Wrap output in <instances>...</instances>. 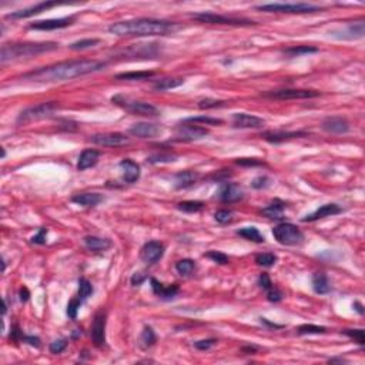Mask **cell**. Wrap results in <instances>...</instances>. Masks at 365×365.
<instances>
[{
  "instance_id": "cell-1",
  "label": "cell",
  "mask_w": 365,
  "mask_h": 365,
  "mask_svg": "<svg viewBox=\"0 0 365 365\" xmlns=\"http://www.w3.org/2000/svg\"><path fill=\"white\" fill-rule=\"evenodd\" d=\"M104 67H106V63L98 62V60H71V62L57 63V64H52V66L26 73L23 74V79L39 81V83H54V81L71 80L76 77L91 74L103 70Z\"/></svg>"
},
{
  "instance_id": "cell-2",
  "label": "cell",
  "mask_w": 365,
  "mask_h": 365,
  "mask_svg": "<svg viewBox=\"0 0 365 365\" xmlns=\"http://www.w3.org/2000/svg\"><path fill=\"white\" fill-rule=\"evenodd\" d=\"M178 29L177 23L160 19H132L116 22L108 26L111 35L120 36H167L174 33Z\"/></svg>"
},
{
  "instance_id": "cell-3",
  "label": "cell",
  "mask_w": 365,
  "mask_h": 365,
  "mask_svg": "<svg viewBox=\"0 0 365 365\" xmlns=\"http://www.w3.org/2000/svg\"><path fill=\"white\" fill-rule=\"evenodd\" d=\"M59 49V43L54 42H43V43H10V45L2 46L0 53V62L8 63L16 59H26V57H35L37 54L53 52Z\"/></svg>"
},
{
  "instance_id": "cell-4",
  "label": "cell",
  "mask_w": 365,
  "mask_h": 365,
  "mask_svg": "<svg viewBox=\"0 0 365 365\" xmlns=\"http://www.w3.org/2000/svg\"><path fill=\"white\" fill-rule=\"evenodd\" d=\"M111 101L116 104V106L121 107L123 110L136 114V116H146V117H154L160 114V110L156 106H153L150 103H146V101H139V100H133L130 97H126V96H114L111 97Z\"/></svg>"
},
{
  "instance_id": "cell-5",
  "label": "cell",
  "mask_w": 365,
  "mask_h": 365,
  "mask_svg": "<svg viewBox=\"0 0 365 365\" xmlns=\"http://www.w3.org/2000/svg\"><path fill=\"white\" fill-rule=\"evenodd\" d=\"M59 103L57 101H47V103H40L36 106H30L25 108L18 117L19 125H26V123H32V121H37L46 117H50L54 111L59 110Z\"/></svg>"
},
{
  "instance_id": "cell-6",
  "label": "cell",
  "mask_w": 365,
  "mask_h": 365,
  "mask_svg": "<svg viewBox=\"0 0 365 365\" xmlns=\"http://www.w3.org/2000/svg\"><path fill=\"white\" fill-rule=\"evenodd\" d=\"M257 9L268 13H291V15H304V13H314L320 12L321 8L308 5V3H270V5H260Z\"/></svg>"
},
{
  "instance_id": "cell-7",
  "label": "cell",
  "mask_w": 365,
  "mask_h": 365,
  "mask_svg": "<svg viewBox=\"0 0 365 365\" xmlns=\"http://www.w3.org/2000/svg\"><path fill=\"white\" fill-rule=\"evenodd\" d=\"M273 235L277 242L283 246H297L301 244L304 240V234L301 230L290 223H281L273 228Z\"/></svg>"
},
{
  "instance_id": "cell-8",
  "label": "cell",
  "mask_w": 365,
  "mask_h": 365,
  "mask_svg": "<svg viewBox=\"0 0 365 365\" xmlns=\"http://www.w3.org/2000/svg\"><path fill=\"white\" fill-rule=\"evenodd\" d=\"M191 18L194 20L201 22V23H208V25H228V26H253V25H256V22L249 20V19L228 18V16L215 15V13H211V12L193 13Z\"/></svg>"
},
{
  "instance_id": "cell-9",
  "label": "cell",
  "mask_w": 365,
  "mask_h": 365,
  "mask_svg": "<svg viewBox=\"0 0 365 365\" xmlns=\"http://www.w3.org/2000/svg\"><path fill=\"white\" fill-rule=\"evenodd\" d=\"M321 93L317 90L307 89H283L276 91H268L264 96L276 100H301V98L318 97Z\"/></svg>"
},
{
  "instance_id": "cell-10",
  "label": "cell",
  "mask_w": 365,
  "mask_h": 365,
  "mask_svg": "<svg viewBox=\"0 0 365 365\" xmlns=\"http://www.w3.org/2000/svg\"><path fill=\"white\" fill-rule=\"evenodd\" d=\"M208 134V130L203 126L190 125V123H183L176 129V137L181 142H194L200 140Z\"/></svg>"
},
{
  "instance_id": "cell-11",
  "label": "cell",
  "mask_w": 365,
  "mask_h": 365,
  "mask_svg": "<svg viewBox=\"0 0 365 365\" xmlns=\"http://www.w3.org/2000/svg\"><path fill=\"white\" fill-rule=\"evenodd\" d=\"M106 321L107 314L103 310L98 311L94 315V320H93V325H91V339H93V344L98 348L104 347V344H106Z\"/></svg>"
},
{
  "instance_id": "cell-12",
  "label": "cell",
  "mask_w": 365,
  "mask_h": 365,
  "mask_svg": "<svg viewBox=\"0 0 365 365\" xmlns=\"http://www.w3.org/2000/svg\"><path fill=\"white\" fill-rule=\"evenodd\" d=\"M90 142L103 147H120L129 144V137L123 133H98L91 136Z\"/></svg>"
},
{
  "instance_id": "cell-13",
  "label": "cell",
  "mask_w": 365,
  "mask_h": 365,
  "mask_svg": "<svg viewBox=\"0 0 365 365\" xmlns=\"http://www.w3.org/2000/svg\"><path fill=\"white\" fill-rule=\"evenodd\" d=\"M76 16H69V18H60V19H49V20H37L35 23H32L29 29L32 30H42V32H49V30H57V29H63V27L70 26L74 23Z\"/></svg>"
},
{
  "instance_id": "cell-14",
  "label": "cell",
  "mask_w": 365,
  "mask_h": 365,
  "mask_svg": "<svg viewBox=\"0 0 365 365\" xmlns=\"http://www.w3.org/2000/svg\"><path fill=\"white\" fill-rule=\"evenodd\" d=\"M164 256V246L160 241H149L143 246L140 257L146 264H156Z\"/></svg>"
},
{
  "instance_id": "cell-15",
  "label": "cell",
  "mask_w": 365,
  "mask_h": 365,
  "mask_svg": "<svg viewBox=\"0 0 365 365\" xmlns=\"http://www.w3.org/2000/svg\"><path fill=\"white\" fill-rule=\"evenodd\" d=\"M218 198H220L221 203L232 204V203H237V201L244 198V191L238 184L224 183L223 186L220 187V191H218Z\"/></svg>"
},
{
  "instance_id": "cell-16",
  "label": "cell",
  "mask_w": 365,
  "mask_h": 365,
  "mask_svg": "<svg viewBox=\"0 0 365 365\" xmlns=\"http://www.w3.org/2000/svg\"><path fill=\"white\" fill-rule=\"evenodd\" d=\"M266 123L264 118L247 113H235L232 116V126L237 129H260Z\"/></svg>"
},
{
  "instance_id": "cell-17",
  "label": "cell",
  "mask_w": 365,
  "mask_h": 365,
  "mask_svg": "<svg viewBox=\"0 0 365 365\" xmlns=\"http://www.w3.org/2000/svg\"><path fill=\"white\" fill-rule=\"evenodd\" d=\"M161 132L160 126L154 125V123H136L130 129L129 133L139 137V139H154L156 136H159Z\"/></svg>"
},
{
  "instance_id": "cell-18",
  "label": "cell",
  "mask_w": 365,
  "mask_h": 365,
  "mask_svg": "<svg viewBox=\"0 0 365 365\" xmlns=\"http://www.w3.org/2000/svg\"><path fill=\"white\" fill-rule=\"evenodd\" d=\"M59 3L57 2H42V3H37L35 6L32 8H27V9L23 10H18V12H13V13H9L6 19H27L35 16V15H39L42 12H46L47 9L50 8H54L57 6Z\"/></svg>"
},
{
  "instance_id": "cell-19",
  "label": "cell",
  "mask_w": 365,
  "mask_h": 365,
  "mask_svg": "<svg viewBox=\"0 0 365 365\" xmlns=\"http://www.w3.org/2000/svg\"><path fill=\"white\" fill-rule=\"evenodd\" d=\"M322 130L331 134H345L349 130V123L344 117H327L321 123Z\"/></svg>"
},
{
  "instance_id": "cell-20",
  "label": "cell",
  "mask_w": 365,
  "mask_h": 365,
  "mask_svg": "<svg viewBox=\"0 0 365 365\" xmlns=\"http://www.w3.org/2000/svg\"><path fill=\"white\" fill-rule=\"evenodd\" d=\"M304 136H307V133H304V132H283V130H277V132H266V133L261 134V137H263L266 142L273 143V144L288 142V140L298 139V137H304Z\"/></svg>"
},
{
  "instance_id": "cell-21",
  "label": "cell",
  "mask_w": 365,
  "mask_h": 365,
  "mask_svg": "<svg viewBox=\"0 0 365 365\" xmlns=\"http://www.w3.org/2000/svg\"><path fill=\"white\" fill-rule=\"evenodd\" d=\"M342 213V208L337 204H324L321 205L320 208H317L314 213L310 215L304 217V223H311V221H317L320 218H325V217H331V215H337V214Z\"/></svg>"
},
{
  "instance_id": "cell-22",
  "label": "cell",
  "mask_w": 365,
  "mask_h": 365,
  "mask_svg": "<svg viewBox=\"0 0 365 365\" xmlns=\"http://www.w3.org/2000/svg\"><path fill=\"white\" fill-rule=\"evenodd\" d=\"M120 169L123 170V180L129 184L136 183L140 178V166L132 159H125L120 161Z\"/></svg>"
},
{
  "instance_id": "cell-23",
  "label": "cell",
  "mask_w": 365,
  "mask_h": 365,
  "mask_svg": "<svg viewBox=\"0 0 365 365\" xmlns=\"http://www.w3.org/2000/svg\"><path fill=\"white\" fill-rule=\"evenodd\" d=\"M103 200H104V197L98 193H81V194H76L71 197V203L86 207V208H93L100 204Z\"/></svg>"
},
{
  "instance_id": "cell-24",
  "label": "cell",
  "mask_w": 365,
  "mask_h": 365,
  "mask_svg": "<svg viewBox=\"0 0 365 365\" xmlns=\"http://www.w3.org/2000/svg\"><path fill=\"white\" fill-rule=\"evenodd\" d=\"M152 288H153V293L157 295V297H160L161 300H171V298H174L177 293L180 291V288H178L177 284H173V285H163L161 283H159L156 278H152Z\"/></svg>"
},
{
  "instance_id": "cell-25",
  "label": "cell",
  "mask_w": 365,
  "mask_h": 365,
  "mask_svg": "<svg viewBox=\"0 0 365 365\" xmlns=\"http://www.w3.org/2000/svg\"><path fill=\"white\" fill-rule=\"evenodd\" d=\"M98 157H100V153L97 150H93V149H87L81 153L79 161H77V170L79 171H84V170L91 169L97 164Z\"/></svg>"
},
{
  "instance_id": "cell-26",
  "label": "cell",
  "mask_w": 365,
  "mask_h": 365,
  "mask_svg": "<svg viewBox=\"0 0 365 365\" xmlns=\"http://www.w3.org/2000/svg\"><path fill=\"white\" fill-rule=\"evenodd\" d=\"M83 242L86 246V249H89L90 251H94V253H103L110 249L113 244L111 241L107 240V238H100L96 235H87L83 238Z\"/></svg>"
},
{
  "instance_id": "cell-27",
  "label": "cell",
  "mask_w": 365,
  "mask_h": 365,
  "mask_svg": "<svg viewBox=\"0 0 365 365\" xmlns=\"http://www.w3.org/2000/svg\"><path fill=\"white\" fill-rule=\"evenodd\" d=\"M198 173L196 171H181V173H178L176 174V177H174V186L176 188H188L191 187V186H194L197 181H198Z\"/></svg>"
},
{
  "instance_id": "cell-28",
  "label": "cell",
  "mask_w": 365,
  "mask_h": 365,
  "mask_svg": "<svg viewBox=\"0 0 365 365\" xmlns=\"http://www.w3.org/2000/svg\"><path fill=\"white\" fill-rule=\"evenodd\" d=\"M312 290L320 295L328 294L331 291V284L328 277L325 276L324 273H315L312 276Z\"/></svg>"
},
{
  "instance_id": "cell-29",
  "label": "cell",
  "mask_w": 365,
  "mask_h": 365,
  "mask_svg": "<svg viewBox=\"0 0 365 365\" xmlns=\"http://www.w3.org/2000/svg\"><path fill=\"white\" fill-rule=\"evenodd\" d=\"M285 210V203L281 201V200H274L273 203L263 208L261 210V214L266 215L267 218H271V220H281L283 218V214H284Z\"/></svg>"
},
{
  "instance_id": "cell-30",
  "label": "cell",
  "mask_w": 365,
  "mask_h": 365,
  "mask_svg": "<svg viewBox=\"0 0 365 365\" xmlns=\"http://www.w3.org/2000/svg\"><path fill=\"white\" fill-rule=\"evenodd\" d=\"M156 73L154 71H127V73H120L116 74V80H127V81H143L152 79Z\"/></svg>"
},
{
  "instance_id": "cell-31",
  "label": "cell",
  "mask_w": 365,
  "mask_h": 365,
  "mask_svg": "<svg viewBox=\"0 0 365 365\" xmlns=\"http://www.w3.org/2000/svg\"><path fill=\"white\" fill-rule=\"evenodd\" d=\"M341 33L342 35L339 37H342V39H349V40L351 39H361L364 36V22L359 20L356 23H349L347 29L342 30Z\"/></svg>"
},
{
  "instance_id": "cell-32",
  "label": "cell",
  "mask_w": 365,
  "mask_h": 365,
  "mask_svg": "<svg viewBox=\"0 0 365 365\" xmlns=\"http://www.w3.org/2000/svg\"><path fill=\"white\" fill-rule=\"evenodd\" d=\"M237 235H240V237L246 238V240L253 241V242H264L266 241L264 235L256 227H244V228H240V230H237Z\"/></svg>"
},
{
  "instance_id": "cell-33",
  "label": "cell",
  "mask_w": 365,
  "mask_h": 365,
  "mask_svg": "<svg viewBox=\"0 0 365 365\" xmlns=\"http://www.w3.org/2000/svg\"><path fill=\"white\" fill-rule=\"evenodd\" d=\"M176 270L181 277L193 276V273L196 271V261L191 259L180 260L176 264Z\"/></svg>"
},
{
  "instance_id": "cell-34",
  "label": "cell",
  "mask_w": 365,
  "mask_h": 365,
  "mask_svg": "<svg viewBox=\"0 0 365 365\" xmlns=\"http://www.w3.org/2000/svg\"><path fill=\"white\" fill-rule=\"evenodd\" d=\"M184 83L183 79H171V77H166V79H161L159 80L154 86H153V89L156 90V91H164V90H171V89H176L178 86H181Z\"/></svg>"
},
{
  "instance_id": "cell-35",
  "label": "cell",
  "mask_w": 365,
  "mask_h": 365,
  "mask_svg": "<svg viewBox=\"0 0 365 365\" xmlns=\"http://www.w3.org/2000/svg\"><path fill=\"white\" fill-rule=\"evenodd\" d=\"M317 52H318V49L312 47V46H297V47H290V49L283 50V53L288 57H300L303 54H311L317 53Z\"/></svg>"
},
{
  "instance_id": "cell-36",
  "label": "cell",
  "mask_w": 365,
  "mask_h": 365,
  "mask_svg": "<svg viewBox=\"0 0 365 365\" xmlns=\"http://www.w3.org/2000/svg\"><path fill=\"white\" fill-rule=\"evenodd\" d=\"M183 123H190V125H205V126H220L223 125V120L214 118L208 116H198V117H188L183 120Z\"/></svg>"
},
{
  "instance_id": "cell-37",
  "label": "cell",
  "mask_w": 365,
  "mask_h": 365,
  "mask_svg": "<svg viewBox=\"0 0 365 365\" xmlns=\"http://www.w3.org/2000/svg\"><path fill=\"white\" fill-rule=\"evenodd\" d=\"M157 341V337L154 334L152 327H144V330L142 331V335H140V345H142L144 349L147 348L153 347Z\"/></svg>"
},
{
  "instance_id": "cell-38",
  "label": "cell",
  "mask_w": 365,
  "mask_h": 365,
  "mask_svg": "<svg viewBox=\"0 0 365 365\" xmlns=\"http://www.w3.org/2000/svg\"><path fill=\"white\" fill-rule=\"evenodd\" d=\"M177 208L183 213H198L204 208V203L203 201H183V203H178Z\"/></svg>"
},
{
  "instance_id": "cell-39",
  "label": "cell",
  "mask_w": 365,
  "mask_h": 365,
  "mask_svg": "<svg viewBox=\"0 0 365 365\" xmlns=\"http://www.w3.org/2000/svg\"><path fill=\"white\" fill-rule=\"evenodd\" d=\"M100 43V39H81L69 46L70 50H86L90 47H94Z\"/></svg>"
},
{
  "instance_id": "cell-40",
  "label": "cell",
  "mask_w": 365,
  "mask_h": 365,
  "mask_svg": "<svg viewBox=\"0 0 365 365\" xmlns=\"http://www.w3.org/2000/svg\"><path fill=\"white\" fill-rule=\"evenodd\" d=\"M93 285L90 283L89 280H86V278H80L79 280V298H80L81 301H84V300H87L90 295L93 294Z\"/></svg>"
},
{
  "instance_id": "cell-41",
  "label": "cell",
  "mask_w": 365,
  "mask_h": 365,
  "mask_svg": "<svg viewBox=\"0 0 365 365\" xmlns=\"http://www.w3.org/2000/svg\"><path fill=\"white\" fill-rule=\"evenodd\" d=\"M327 331L325 327H320V325H314V324H304L297 328V332L300 335H307V334H324Z\"/></svg>"
},
{
  "instance_id": "cell-42",
  "label": "cell",
  "mask_w": 365,
  "mask_h": 365,
  "mask_svg": "<svg viewBox=\"0 0 365 365\" xmlns=\"http://www.w3.org/2000/svg\"><path fill=\"white\" fill-rule=\"evenodd\" d=\"M277 257L273 253H263L256 257V263L261 267H273L276 264Z\"/></svg>"
},
{
  "instance_id": "cell-43",
  "label": "cell",
  "mask_w": 365,
  "mask_h": 365,
  "mask_svg": "<svg viewBox=\"0 0 365 365\" xmlns=\"http://www.w3.org/2000/svg\"><path fill=\"white\" fill-rule=\"evenodd\" d=\"M225 101L223 100H215V98H203L198 101V107L201 110H210V108H217V107H223Z\"/></svg>"
},
{
  "instance_id": "cell-44",
  "label": "cell",
  "mask_w": 365,
  "mask_h": 365,
  "mask_svg": "<svg viewBox=\"0 0 365 365\" xmlns=\"http://www.w3.org/2000/svg\"><path fill=\"white\" fill-rule=\"evenodd\" d=\"M342 334L349 337L351 339H354L356 344H359V345H364L365 344V332L361 328L359 330H344Z\"/></svg>"
},
{
  "instance_id": "cell-45",
  "label": "cell",
  "mask_w": 365,
  "mask_h": 365,
  "mask_svg": "<svg viewBox=\"0 0 365 365\" xmlns=\"http://www.w3.org/2000/svg\"><path fill=\"white\" fill-rule=\"evenodd\" d=\"M177 159V156L174 154H170V153H161V154H154V156H150L147 161L149 163H170V161H174Z\"/></svg>"
},
{
  "instance_id": "cell-46",
  "label": "cell",
  "mask_w": 365,
  "mask_h": 365,
  "mask_svg": "<svg viewBox=\"0 0 365 365\" xmlns=\"http://www.w3.org/2000/svg\"><path fill=\"white\" fill-rule=\"evenodd\" d=\"M214 220L218 224H228L232 220V211L230 210H218L214 213Z\"/></svg>"
},
{
  "instance_id": "cell-47",
  "label": "cell",
  "mask_w": 365,
  "mask_h": 365,
  "mask_svg": "<svg viewBox=\"0 0 365 365\" xmlns=\"http://www.w3.org/2000/svg\"><path fill=\"white\" fill-rule=\"evenodd\" d=\"M67 339H54L53 342H50V345H49V351L54 354V355H57V354H62L63 351L66 349L67 347Z\"/></svg>"
},
{
  "instance_id": "cell-48",
  "label": "cell",
  "mask_w": 365,
  "mask_h": 365,
  "mask_svg": "<svg viewBox=\"0 0 365 365\" xmlns=\"http://www.w3.org/2000/svg\"><path fill=\"white\" fill-rule=\"evenodd\" d=\"M205 257H208L210 260H213L214 263H217V264H228V257L221 253V251H208L207 254H205Z\"/></svg>"
},
{
  "instance_id": "cell-49",
  "label": "cell",
  "mask_w": 365,
  "mask_h": 365,
  "mask_svg": "<svg viewBox=\"0 0 365 365\" xmlns=\"http://www.w3.org/2000/svg\"><path fill=\"white\" fill-rule=\"evenodd\" d=\"M80 304H81V300H71L70 303L67 304V315H69V318L70 320H76L77 318V312H79V308H80Z\"/></svg>"
},
{
  "instance_id": "cell-50",
  "label": "cell",
  "mask_w": 365,
  "mask_h": 365,
  "mask_svg": "<svg viewBox=\"0 0 365 365\" xmlns=\"http://www.w3.org/2000/svg\"><path fill=\"white\" fill-rule=\"evenodd\" d=\"M235 163L242 167H257V166H264L266 163L259 159H237Z\"/></svg>"
},
{
  "instance_id": "cell-51",
  "label": "cell",
  "mask_w": 365,
  "mask_h": 365,
  "mask_svg": "<svg viewBox=\"0 0 365 365\" xmlns=\"http://www.w3.org/2000/svg\"><path fill=\"white\" fill-rule=\"evenodd\" d=\"M283 293L278 290V288H276V287H273V288H270L267 291V300L270 301V303H280L281 300H283Z\"/></svg>"
},
{
  "instance_id": "cell-52",
  "label": "cell",
  "mask_w": 365,
  "mask_h": 365,
  "mask_svg": "<svg viewBox=\"0 0 365 365\" xmlns=\"http://www.w3.org/2000/svg\"><path fill=\"white\" fill-rule=\"evenodd\" d=\"M215 342H217V341L213 338L201 339V341L194 342V347H196L197 349H200V351H207V349H210L213 345H215Z\"/></svg>"
},
{
  "instance_id": "cell-53",
  "label": "cell",
  "mask_w": 365,
  "mask_h": 365,
  "mask_svg": "<svg viewBox=\"0 0 365 365\" xmlns=\"http://www.w3.org/2000/svg\"><path fill=\"white\" fill-rule=\"evenodd\" d=\"M259 285L263 288V290H266V291H268L270 288L274 287V285H273V281H271V278H270L268 274H266V273H263V274L260 276Z\"/></svg>"
},
{
  "instance_id": "cell-54",
  "label": "cell",
  "mask_w": 365,
  "mask_h": 365,
  "mask_svg": "<svg viewBox=\"0 0 365 365\" xmlns=\"http://www.w3.org/2000/svg\"><path fill=\"white\" fill-rule=\"evenodd\" d=\"M268 180L266 176H260V177L257 178H254L253 181H251V186H253V188H257V190H260V188H266L268 186Z\"/></svg>"
},
{
  "instance_id": "cell-55",
  "label": "cell",
  "mask_w": 365,
  "mask_h": 365,
  "mask_svg": "<svg viewBox=\"0 0 365 365\" xmlns=\"http://www.w3.org/2000/svg\"><path fill=\"white\" fill-rule=\"evenodd\" d=\"M46 237H47V230L46 228H40L39 232L32 237V242L33 244H46Z\"/></svg>"
},
{
  "instance_id": "cell-56",
  "label": "cell",
  "mask_w": 365,
  "mask_h": 365,
  "mask_svg": "<svg viewBox=\"0 0 365 365\" xmlns=\"http://www.w3.org/2000/svg\"><path fill=\"white\" fill-rule=\"evenodd\" d=\"M23 342H27L29 345H32V347H36L39 348L40 347V339L37 338V337H33V335H23V339H22Z\"/></svg>"
},
{
  "instance_id": "cell-57",
  "label": "cell",
  "mask_w": 365,
  "mask_h": 365,
  "mask_svg": "<svg viewBox=\"0 0 365 365\" xmlns=\"http://www.w3.org/2000/svg\"><path fill=\"white\" fill-rule=\"evenodd\" d=\"M147 277L144 276L143 273H134L133 277H132V285L133 287H137V285H142L144 283V280H146Z\"/></svg>"
},
{
  "instance_id": "cell-58",
  "label": "cell",
  "mask_w": 365,
  "mask_h": 365,
  "mask_svg": "<svg viewBox=\"0 0 365 365\" xmlns=\"http://www.w3.org/2000/svg\"><path fill=\"white\" fill-rule=\"evenodd\" d=\"M19 295H20V301L22 303H26L27 300H29V297H30V293H29V290H27L26 287H23V288H20Z\"/></svg>"
},
{
  "instance_id": "cell-59",
  "label": "cell",
  "mask_w": 365,
  "mask_h": 365,
  "mask_svg": "<svg viewBox=\"0 0 365 365\" xmlns=\"http://www.w3.org/2000/svg\"><path fill=\"white\" fill-rule=\"evenodd\" d=\"M354 308H355L358 314H364V310H362V305L359 303H354Z\"/></svg>"
},
{
  "instance_id": "cell-60",
  "label": "cell",
  "mask_w": 365,
  "mask_h": 365,
  "mask_svg": "<svg viewBox=\"0 0 365 365\" xmlns=\"http://www.w3.org/2000/svg\"><path fill=\"white\" fill-rule=\"evenodd\" d=\"M328 362H345V359H342V358H332Z\"/></svg>"
},
{
  "instance_id": "cell-61",
  "label": "cell",
  "mask_w": 365,
  "mask_h": 365,
  "mask_svg": "<svg viewBox=\"0 0 365 365\" xmlns=\"http://www.w3.org/2000/svg\"><path fill=\"white\" fill-rule=\"evenodd\" d=\"M2 157H3V159L6 157V152H5V149H2Z\"/></svg>"
}]
</instances>
